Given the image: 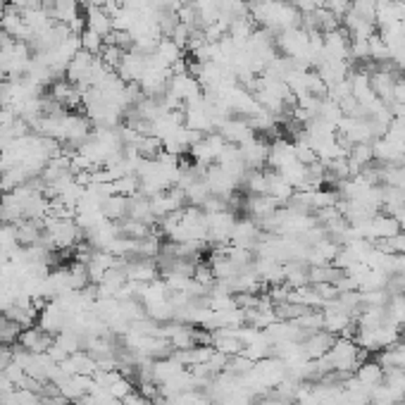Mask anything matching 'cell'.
<instances>
[{
    "mask_svg": "<svg viewBox=\"0 0 405 405\" xmlns=\"http://www.w3.org/2000/svg\"><path fill=\"white\" fill-rule=\"evenodd\" d=\"M10 5H13V8H17V10H24L26 8V3H29V0H8Z\"/></svg>",
    "mask_w": 405,
    "mask_h": 405,
    "instance_id": "obj_11",
    "label": "cell"
},
{
    "mask_svg": "<svg viewBox=\"0 0 405 405\" xmlns=\"http://www.w3.org/2000/svg\"><path fill=\"white\" fill-rule=\"evenodd\" d=\"M260 405H289V403H284V401H279L277 396H265L260 401Z\"/></svg>",
    "mask_w": 405,
    "mask_h": 405,
    "instance_id": "obj_10",
    "label": "cell"
},
{
    "mask_svg": "<svg viewBox=\"0 0 405 405\" xmlns=\"http://www.w3.org/2000/svg\"><path fill=\"white\" fill-rule=\"evenodd\" d=\"M241 153V160L246 162L248 169H265L267 158H270V141L265 136H253L243 146H236Z\"/></svg>",
    "mask_w": 405,
    "mask_h": 405,
    "instance_id": "obj_1",
    "label": "cell"
},
{
    "mask_svg": "<svg viewBox=\"0 0 405 405\" xmlns=\"http://www.w3.org/2000/svg\"><path fill=\"white\" fill-rule=\"evenodd\" d=\"M356 379L360 381L362 386H367V389H374V386H379L381 381H384V367L374 360H365L360 367L356 369Z\"/></svg>",
    "mask_w": 405,
    "mask_h": 405,
    "instance_id": "obj_8",
    "label": "cell"
},
{
    "mask_svg": "<svg viewBox=\"0 0 405 405\" xmlns=\"http://www.w3.org/2000/svg\"><path fill=\"white\" fill-rule=\"evenodd\" d=\"M153 55H155V58L162 62L165 67H169V70H172L176 62H181V58H184V50H181L179 45H176L169 36H162V38H160V43H158V48H155V53H153Z\"/></svg>",
    "mask_w": 405,
    "mask_h": 405,
    "instance_id": "obj_7",
    "label": "cell"
},
{
    "mask_svg": "<svg viewBox=\"0 0 405 405\" xmlns=\"http://www.w3.org/2000/svg\"><path fill=\"white\" fill-rule=\"evenodd\" d=\"M336 339H339V336L324 332V329H319V332L310 334V336H307V339L303 341L305 358H307V360H317V358H324L329 351H332V346L336 344Z\"/></svg>",
    "mask_w": 405,
    "mask_h": 405,
    "instance_id": "obj_3",
    "label": "cell"
},
{
    "mask_svg": "<svg viewBox=\"0 0 405 405\" xmlns=\"http://www.w3.org/2000/svg\"><path fill=\"white\" fill-rule=\"evenodd\" d=\"M401 231H403V234H405V220H403V222H401Z\"/></svg>",
    "mask_w": 405,
    "mask_h": 405,
    "instance_id": "obj_12",
    "label": "cell"
},
{
    "mask_svg": "<svg viewBox=\"0 0 405 405\" xmlns=\"http://www.w3.org/2000/svg\"><path fill=\"white\" fill-rule=\"evenodd\" d=\"M79 41H82V50H89V53H93V55H100L102 48H105V38L91 29H84L79 33Z\"/></svg>",
    "mask_w": 405,
    "mask_h": 405,
    "instance_id": "obj_9",
    "label": "cell"
},
{
    "mask_svg": "<svg viewBox=\"0 0 405 405\" xmlns=\"http://www.w3.org/2000/svg\"><path fill=\"white\" fill-rule=\"evenodd\" d=\"M265 174H267V196L275 198V201L284 208V205H286V203L291 201V198H293V193H296V191H293V186H291L289 181L277 172V169H270V167H267V169H265Z\"/></svg>",
    "mask_w": 405,
    "mask_h": 405,
    "instance_id": "obj_4",
    "label": "cell"
},
{
    "mask_svg": "<svg viewBox=\"0 0 405 405\" xmlns=\"http://www.w3.org/2000/svg\"><path fill=\"white\" fill-rule=\"evenodd\" d=\"M84 17H86V29L100 33L102 38H107L112 31V17L105 13V10L100 8H86V13H84Z\"/></svg>",
    "mask_w": 405,
    "mask_h": 405,
    "instance_id": "obj_6",
    "label": "cell"
},
{
    "mask_svg": "<svg viewBox=\"0 0 405 405\" xmlns=\"http://www.w3.org/2000/svg\"><path fill=\"white\" fill-rule=\"evenodd\" d=\"M100 210H102V217L107 222H122V220H127V215H129V198L119 196V193H112V196H107L105 201L100 203Z\"/></svg>",
    "mask_w": 405,
    "mask_h": 405,
    "instance_id": "obj_5",
    "label": "cell"
},
{
    "mask_svg": "<svg viewBox=\"0 0 405 405\" xmlns=\"http://www.w3.org/2000/svg\"><path fill=\"white\" fill-rule=\"evenodd\" d=\"M217 131L222 136H224V141L227 144H231V146H243L246 141H250L253 136H258L253 129L248 127V122L243 117H238V115H231V117H227L224 122L220 124Z\"/></svg>",
    "mask_w": 405,
    "mask_h": 405,
    "instance_id": "obj_2",
    "label": "cell"
}]
</instances>
